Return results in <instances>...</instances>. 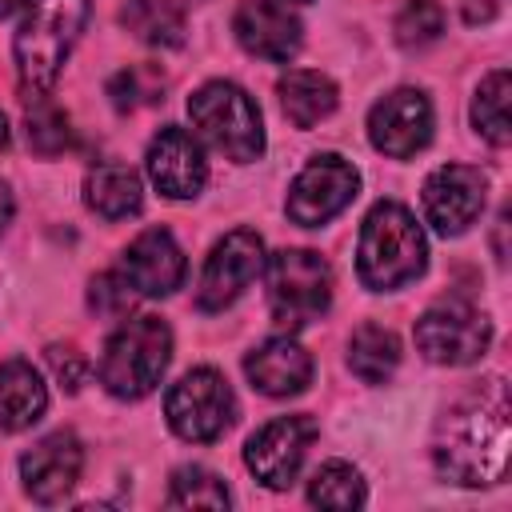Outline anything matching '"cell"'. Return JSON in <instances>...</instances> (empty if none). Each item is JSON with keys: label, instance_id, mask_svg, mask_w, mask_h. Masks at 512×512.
<instances>
[{"label": "cell", "instance_id": "21", "mask_svg": "<svg viewBox=\"0 0 512 512\" xmlns=\"http://www.w3.org/2000/svg\"><path fill=\"white\" fill-rule=\"evenodd\" d=\"M280 108L284 116L296 124V128H312L320 124L324 116H332L336 108V84L324 76V72H312V68H292L280 84Z\"/></svg>", "mask_w": 512, "mask_h": 512}, {"label": "cell", "instance_id": "26", "mask_svg": "<svg viewBox=\"0 0 512 512\" xmlns=\"http://www.w3.org/2000/svg\"><path fill=\"white\" fill-rule=\"evenodd\" d=\"M24 132H28V148L36 156H56L72 144V128H68V112L60 104H52L48 96L44 100H32L28 116H24Z\"/></svg>", "mask_w": 512, "mask_h": 512}, {"label": "cell", "instance_id": "8", "mask_svg": "<svg viewBox=\"0 0 512 512\" xmlns=\"http://www.w3.org/2000/svg\"><path fill=\"white\" fill-rule=\"evenodd\" d=\"M488 344H492V320L464 300L436 304L416 320V348L432 364H448V368L472 364L488 352Z\"/></svg>", "mask_w": 512, "mask_h": 512}, {"label": "cell", "instance_id": "22", "mask_svg": "<svg viewBox=\"0 0 512 512\" xmlns=\"http://www.w3.org/2000/svg\"><path fill=\"white\" fill-rule=\"evenodd\" d=\"M120 20L136 40H144L152 48L184 44V8L176 0H128Z\"/></svg>", "mask_w": 512, "mask_h": 512}, {"label": "cell", "instance_id": "28", "mask_svg": "<svg viewBox=\"0 0 512 512\" xmlns=\"http://www.w3.org/2000/svg\"><path fill=\"white\" fill-rule=\"evenodd\" d=\"M164 92V76L156 68H144V64H132V68H120L112 80H108V96L120 112H132L140 104H156Z\"/></svg>", "mask_w": 512, "mask_h": 512}, {"label": "cell", "instance_id": "18", "mask_svg": "<svg viewBox=\"0 0 512 512\" xmlns=\"http://www.w3.org/2000/svg\"><path fill=\"white\" fill-rule=\"evenodd\" d=\"M244 372H248V380H252L256 392L280 400V396H296V392L308 388V380H312V356L296 340L272 336V340H264L260 348L248 352Z\"/></svg>", "mask_w": 512, "mask_h": 512}, {"label": "cell", "instance_id": "27", "mask_svg": "<svg viewBox=\"0 0 512 512\" xmlns=\"http://www.w3.org/2000/svg\"><path fill=\"white\" fill-rule=\"evenodd\" d=\"M168 504L172 508H228V488L216 472L208 468H176L168 484Z\"/></svg>", "mask_w": 512, "mask_h": 512}, {"label": "cell", "instance_id": "29", "mask_svg": "<svg viewBox=\"0 0 512 512\" xmlns=\"http://www.w3.org/2000/svg\"><path fill=\"white\" fill-rule=\"evenodd\" d=\"M444 32V8L440 0H408L396 16V40L404 48H424Z\"/></svg>", "mask_w": 512, "mask_h": 512}, {"label": "cell", "instance_id": "30", "mask_svg": "<svg viewBox=\"0 0 512 512\" xmlns=\"http://www.w3.org/2000/svg\"><path fill=\"white\" fill-rule=\"evenodd\" d=\"M132 284L120 276V272H104V276H96L92 280V292H88V304H92V312H100V316H124L128 308H132Z\"/></svg>", "mask_w": 512, "mask_h": 512}, {"label": "cell", "instance_id": "2", "mask_svg": "<svg viewBox=\"0 0 512 512\" xmlns=\"http://www.w3.org/2000/svg\"><path fill=\"white\" fill-rule=\"evenodd\" d=\"M88 20V0H28L16 28L12 56L24 100H44L60 80V68Z\"/></svg>", "mask_w": 512, "mask_h": 512}, {"label": "cell", "instance_id": "1", "mask_svg": "<svg viewBox=\"0 0 512 512\" xmlns=\"http://www.w3.org/2000/svg\"><path fill=\"white\" fill-rule=\"evenodd\" d=\"M436 472L464 488L500 484L508 468V392L500 376L476 380L440 420L432 440Z\"/></svg>", "mask_w": 512, "mask_h": 512}, {"label": "cell", "instance_id": "32", "mask_svg": "<svg viewBox=\"0 0 512 512\" xmlns=\"http://www.w3.org/2000/svg\"><path fill=\"white\" fill-rule=\"evenodd\" d=\"M460 12L468 24H484L496 16V0H460Z\"/></svg>", "mask_w": 512, "mask_h": 512}, {"label": "cell", "instance_id": "13", "mask_svg": "<svg viewBox=\"0 0 512 512\" xmlns=\"http://www.w3.org/2000/svg\"><path fill=\"white\" fill-rule=\"evenodd\" d=\"M368 140L384 156H416L432 140V104L416 88H396L368 112Z\"/></svg>", "mask_w": 512, "mask_h": 512}, {"label": "cell", "instance_id": "35", "mask_svg": "<svg viewBox=\"0 0 512 512\" xmlns=\"http://www.w3.org/2000/svg\"><path fill=\"white\" fill-rule=\"evenodd\" d=\"M4 144H8V116L0 112V148H4Z\"/></svg>", "mask_w": 512, "mask_h": 512}, {"label": "cell", "instance_id": "9", "mask_svg": "<svg viewBox=\"0 0 512 512\" xmlns=\"http://www.w3.org/2000/svg\"><path fill=\"white\" fill-rule=\"evenodd\" d=\"M316 440V420L312 416H276L264 428H256L244 444V464L248 472L268 484V488H288Z\"/></svg>", "mask_w": 512, "mask_h": 512}, {"label": "cell", "instance_id": "33", "mask_svg": "<svg viewBox=\"0 0 512 512\" xmlns=\"http://www.w3.org/2000/svg\"><path fill=\"white\" fill-rule=\"evenodd\" d=\"M12 212H16V200H12V188L0 180V232L8 228V220H12Z\"/></svg>", "mask_w": 512, "mask_h": 512}, {"label": "cell", "instance_id": "23", "mask_svg": "<svg viewBox=\"0 0 512 512\" xmlns=\"http://www.w3.org/2000/svg\"><path fill=\"white\" fill-rule=\"evenodd\" d=\"M400 364V340L392 328L380 324H360L352 332L348 344V368L364 380V384H384Z\"/></svg>", "mask_w": 512, "mask_h": 512}, {"label": "cell", "instance_id": "19", "mask_svg": "<svg viewBox=\"0 0 512 512\" xmlns=\"http://www.w3.org/2000/svg\"><path fill=\"white\" fill-rule=\"evenodd\" d=\"M44 408H48V388L40 372L28 360L0 364V428L24 432L44 416Z\"/></svg>", "mask_w": 512, "mask_h": 512}, {"label": "cell", "instance_id": "4", "mask_svg": "<svg viewBox=\"0 0 512 512\" xmlns=\"http://www.w3.org/2000/svg\"><path fill=\"white\" fill-rule=\"evenodd\" d=\"M172 360V332L160 316H132L124 320L100 356V384L120 400L148 396Z\"/></svg>", "mask_w": 512, "mask_h": 512}, {"label": "cell", "instance_id": "11", "mask_svg": "<svg viewBox=\"0 0 512 512\" xmlns=\"http://www.w3.org/2000/svg\"><path fill=\"white\" fill-rule=\"evenodd\" d=\"M424 220L440 236H460L476 216L484 212L488 200V176L472 164H444L424 180Z\"/></svg>", "mask_w": 512, "mask_h": 512}, {"label": "cell", "instance_id": "24", "mask_svg": "<svg viewBox=\"0 0 512 512\" xmlns=\"http://www.w3.org/2000/svg\"><path fill=\"white\" fill-rule=\"evenodd\" d=\"M472 124L496 148H504L512 140V128H508V72L504 68H496L480 80L476 100H472Z\"/></svg>", "mask_w": 512, "mask_h": 512}, {"label": "cell", "instance_id": "15", "mask_svg": "<svg viewBox=\"0 0 512 512\" xmlns=\"http://www.w3.org/2000/svg\"><path fill=\"white\" fill-rule=\"evenodd\" d=\"M80 468H84V448L72 432H52L20 456V480L36 504H60L76 488Z\"/></svg>", "mask_w": 512, "mask_h": 512}, {"label": "cell", "instance_id": "10", "mask_svg": "<svg viewBox=\"0 0 512 512\" xmlns=\"http://www.w3.org/2000/svg\"><path fill=\"white\" fill-rule=\"evenodd\" d=\"M360 188V172L340 156H316L288 188V216L300 228H320L336 212L352 204Z\"/></svg>", "mask_w": 512, "mask_h": 512}, {"label": "cell", "instance_id": "36", "mask_svg": "<svg viewBox=\"0 0 512 512\" xmlns=\"http://www.w3.org/2000/svg\"><path fill=\"white\" fill-rule=\"evenodd\" d=\"M176 4H196V0H176Z\"/></svg>", "mask_w": 512, "mask_h": 512}, {"label": "cell", "instance_id": "17", "mask_svg": "<svg viewBox=\"0 0 512 512\" xmlns=\"http://www.w3.org/2000/svg\"><path fill=\"white\" fill-rule=\"evenodd\" d=\"M232 32L244 44V52L260 60H292L304 40L300 20L276 0H244L232 16Z\"/></svg>", "mask_w": 512, "mask_h": 512}, {"label": "cell", "instance_id": "25", "mask_svg": "<svg viewBox=\"0 0 512 512\" xmlns=\"http://www.w3.org/2000/svg\"><path fill=\"white\" fill-rule=\"evenodd\" d=\"M308 500H312L316 508H360V504L368 500V492H364V480H360V472H356L352 464L328 460V464H320V468L312 472V480H308Z\"/></svg>", "mask_w": 512, "mask_h": 512}, {"label": "cell", "instance_id": "5", "mask_svg": "<svg viewBox=\"0 0 512 512\" xmlns=\"http://www.w3.org/2000/svg\"><path fill=\"white\" fill-rule=\"evenodd\" d=\"M188 116H192L196 132L236 164H248L264 152L260 108L244 88H236L228 80H212V84L196 88L188 96Z\"/></svg>", "mask_w": 512, "mask_h": 512}, {"label": "cell", "instance_id": "3", "mask_svg": "<svg viewBox=\"0 0 512 512\" xmlns=\"http://www.w3.org/2000/svg\"><path fill=\"white\" fill-rule=\"evenodd\" d=\"M424 264H428V240L416 216L404 204L380 200L360 224V244H356L360 284L372 292H388V288L416 280Z\"/></svg>", "mask_w": 512, "mask_h": 512}, {"label": "cell", "instance_id": "14", "mask_svg": "<svg viewBox=\"0 0 512 512\" xmlns=\"http://www.w3.org/2000/svg\"><path fill=\"white\" fill-rule=\"evenodd\" d=\"M144 168H148V180L156 184V192H164L168 200H188L208 180V160H204L196 136H188L176 124H168L152 136V144L144 152Z\"/></svg>", "mask_w": 512, "mask_h": 512}, {"label": "cell", "instance_id": "7", "mask_svg": "<svg viewBox=\"0 0 512 512\" xmlns=\"http://www.w3.org/2000/svg\"><path fill=\"white\" fill-rule=\"evenodd\" d=\"M164 416L180 440L208 444L228 432V424L236 416V400H232L228 380L216 368H192L168 388Z\"/></svg>", "mask_w": 512, "mask_h": 512}, {"label": "cell", "instance_id": "20", "mask_svg": "<svg viewBox=\"0 0 512 512\" xmlns=\"http://www.w3.org/2000/svg\"><path fill=\"white\" fill-rule=\"evenodd\" d=\"M84 200L104 220H124V216L140 212L144 184H140V176L128 164H96L84 176Z\"/></svg>", "mask_w": 512, "mask_h": 512}, {"label": "cell", "instance_id": "34", "mask_svg": "<svg viewBox=\"0 0 512 512\" xmlns=\"http://www.w3.org/2000/svg\"><path fill=\"white\" fill-rule=\"evenodd\" d=\"M24 4H28V0H0V20H4V16H12V12H16V8H24Z\"/></svg>", "mask_w": 512, "mask_h": 512}, {"label": "cell", "instance_id": "16", "mask_svg": "<svg viewBox=\"0 0 512 512\" xmlns=\"http://www.w3.org/2000/svg\"><path fill=\"white\" fill-rule=\"evenodd\" d=\"M120 276L132 284L136 296H168L184 280V252L172 240V232L148 228L124 248Z\"/></svg>", "mask_w": 512, "mask_h": 512}, {"label": "cell", "instance_id": "12", "mask_svg": "<svg viewBox=\"0 0 512 512\" xmlns=\"http://www.w3.org/2000/svg\"><path fill=\"white\" fill-rule=\"evenodd\" d=\"M264 268V240L252 232V228H236L228 232L212 256L204 260V272H200V292H196V304L204 312H220L228 308Z\"/></svg>", "mask_w": 512, "mask_h": 512}, {"label": "cell", "instance_id": "31", "mask_svg": "<svg viewBox=\"0 0 512 512\" xmlns=\"http://www.w3.org/2000/svg\"><path fill=\"white\" fill-rule=\"evenodd\" d=\"M48 368H52V376L60 380V388L64 392H76L80 384H84V376H88V360H84V352H76L72 344H48Z\"/></svg>", "mask_w": 512, "mask_h": 512}, {"label": "cell", "instance_id": "6", "mask_svg": "<svg viewBox=\"0 0 512 512\" xmlns=\"http://www.w3.org/2000/svg\"><path fill=\"white\" fill-rule=\"evenodd\" d=\"M332 300V272L320 252L280 248L268 256V312L280 328H304L324 316Z\"/></svg>", "mask_w": 512, "mask_h": 512}]
</instances>
